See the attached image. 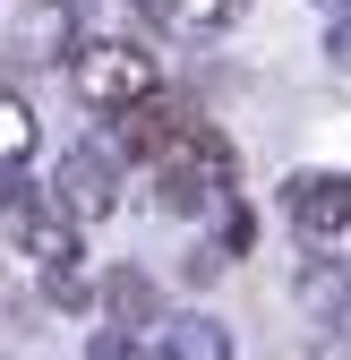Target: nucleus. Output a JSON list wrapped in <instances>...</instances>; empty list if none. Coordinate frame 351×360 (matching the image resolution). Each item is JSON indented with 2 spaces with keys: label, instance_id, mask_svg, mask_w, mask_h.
Masks as SVG:
<instances>
[{
  "label": "nucleus",
  "instance_id": "obj_12",
  "mask_svg": "<svg viewBox=\"0 0 351 360\" xmlns=\"http://www.w3.org/2000/svg\"><path fill=\"white\" fill-rule=\"evenodd\" d=\"M326 60L351 77V18H334V34H326Z\"/></svg>",
  "mask_w": 351,
  "mask_h": 360
},
{
  "label": "nucleus",
  "instance_id": "obj_1",
  "mask_svg": "<svg viewBox=\"0 0 351 360\" xmlns=\"http://www.w3.org/2000/svg\"><path fill=\"white\" fill-rule=\"evenodd\" d=\"M146 180H154V206H163V214H223L232 189H240V146H232L214 120L189 112V120L163 138V155L146 163Z\"/></svg>",
  "mask_w": 351,
  "mask_h": 360
},
{
  "label": "nucleus",
  "instance_id": "obj_10",
  "mask_svg": "<svg viewBox=\"0 0 351 360\" xmlns=\"http://www.w3.org/2000/svg\"><path fill=\"white\" fill-rule=\"evenodd\" d=\"M26 155H34V112L18 95H0V172H18Z\"/></svg>",
  "mask_w": 351,
  "mask_h": 360
},
{
  "label": "nucleus",
  "instance_id": "obj_8",
  "mask_svg": "<svg viewBox=\"0 0 351 360\" xmlns=\"http://www.w3.org/2000/svg\"><path fill=\"white\" fill-rule=\"evenodd\" d=\"M95 309H103L112 335H146V326H163V283L146 275V266H112L103 292H95Z\"/></svg>",
  "mask_w": 351,
  "mask_h": 360
},
{
  "label": "nucleus",
  "instance_id": "obj_13",
  "mask_svg": "<svg viewBox=\"0 0 351 360\" xmlns=\"http://www.w3.org/2000/svg\"><path fill=\"white\" fill-rule=\"evenodd\" d=\"M223 275V249H189V283H214Z\"/></svg>",
  "mask_w": 351,
  "mask_h": 360
},
{
  "label": "nucleus",
  "instance_id": "obj_11",
  "mask_svg": "<svg viewBox=\"0 0 351 360\" xmlns=\"http://www.w3.org/2000/svg\"><path fill=\"white\" fill-rule=\"evenodd\" d=\"M249 240H257V214L232 198V206H223V240H214V249H223V257H249Z\"/></svg>",
  "mask_w": 351,
  "mask_h": 360
},
{
  "label": "nucleus",
  "instance_id": "obj_9",
  "mask_svg": "<svg viewBox=\"0 0 351 360\" xmlns=\"http://www.w3.org/2000/svg\"><path fill=\"white\" fill-rule=\"evenodd\" d=\"M138 9H146L154 26H171V34H223L249 0H138Z\"/></svg>",
  "mask_w": 351,
  "mask_h": 360
},
{
  "label": "nucleus",
  "instance_id": "obj_3",
  "mask_svg": "<svg viewBox=\"0 0 351 360\" xmlns=\"http://www.w3.org/2000/svg\"><path fill=\"white\" fill-rule=\"evenodd\" d=\"M291 309L326 360H351V266L343 257H300L291 266Z\"/></svg>",
  "mask_w": 351,
  "mask_h": 360
},
{
  "label": "nucleus",
  "instance_id": "obj_5",
  "mask_svg": "<svg viewBox=\"0 0 351 360\" xmlns=\"http://www.w3.org/2000/svg\"><path fill=\"white\" fill-rule=\"evenodd\" d=\"M283 214H291V232H309V240H343V232H351V172L300 163V172L283 180Z\"/></svg>",
  "mask_w": 351,
  "mask_h": 360
},
{
  "label": "nucleus",
  "instance_id": "obj_14",
  "mask_svg": "<svg viewBox=\"0 0 351 360\" xmlns=\"http://www.w3.org/2000/svg\"><path fill=\"white\" fill-rule=\"evenodd\" d=\"M317 9H334V18H351V0H317Z\"/></svg>",
  "mask_w": 351,
  "mask_h": 360
},
{
  "label": "nucleus",
  "instance_id": "obj_6",
  "mask_svg": "<svg viewBox=\"0 0 351 360\" xmlns=\"http://www.w3.org/2000/svg\"><path fill=\"white\" fill-rule=\"evenodd\" d=\"M77 0H26L18 26H9V60L18 69H52V60H77Z\"/></svg>",
  "mask_w": 351,
  "mask_h": 360
},
{
  "label": "nucleus",
  "instance_id": "obj_7",
  "mask_svg": "<svg viewBox=\"0 0 351 360\" xmlns=\"http://www.w3.org/2000/svg\"><path fill=\"white\" fill-rule=\"evenodd\" d=\"M138 360H232V326L206 309H163V326L138 335Z\"/></svg>",
  "mask_w": 351,
  "mask_h": 360
},
{
  "label": "nucleus",
  "instance_id": "obj_4",
  "mask_svg": "<svg viewBox=\"0 0 351 360\" xmlns=\"http://www.w3.org/2000/svg\"><path fill=\"white\" fill-rule=\"evenodd\" d=\"M52 198H60V214L69 223H103L112 206H120V146H69L60 155V172H52Z\"/></svg>",
  "mask_w": 351,
  "mask_h": 360
},
{
  "label": "nucleus",
  "instance_id": "obj_2",
  "mask_svg": "<svg viewBox=\"0 0 351 360\" xmlns=\"http://www.w3.org/2000/svg\"><path fill=\"white\" fill-rule=\"evenodd\" d=\"M69 86H77V103H86V112L128 120L138 103H154V95H163V69H154L146 43H128V34H95V43H77Z\"/></svg>",
  "mask_w": 351,
  "mask_h": 360
}]
</instances>
